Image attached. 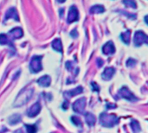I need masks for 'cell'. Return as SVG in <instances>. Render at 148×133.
<instances>
[{"mask_svg": "<svg viewBox=\"0 0 148 133\" xmlns=\"http://www.w3.org/2000/svg\"><path fill=\"white\" fill-rule=\"evenodd\" d=\"M10 38L5 34L0 35V44H10Z\"/></svg>", "mask_w": 148, "mask_h": 133, "instance_id": "21", "label": "cell"}, {"mask_svg": "<svg viewBox=\"0 0 148 133\" xmlns=\"http://www.w3.org/2000/svg\"><path fill=\"white\" fill-rule=\"evenodd\" d=\"M15 133H24V132L22 131V130H21V129H19V130H16V131H15Z\"/></svg>", "mask_w": 148, "mask_h": 133, "instance_id": "31", "label": "cell"}, {"mask_svg": "<svg viewBox=\"0 0 148 133\" xmlns=\"http://www.w3.org/2000/svg\"><path fill=\"white\" fill-rule=\"evenodd\" d=\"M83 92V88L80 86H77L75 89H73L72 91H68V92H65L64 93V96L68 99L71 98V97H74L75 95H78L79 94H81Z\"/></svg>", "mask_w": 148, "mask_h": 133, "instance_id": "12", "label": "cell"}, {"mask_svg": "<svg viewBox=\"0 0 148 133\" xmlns=\"http://www.w3.org/2000/svg\"><path fill=\"white\" fill-rule=\"evenodd\" d=\"M114 73H115L114 68H107L104 70V72L102 74V78L103 80H109L112 79V77L114 74Z\"/></svg>", "mask_w": 148, "mask_h": 133, "instance_id": "11", "label": "cell"}, {"mask_svg": "<svg viewBox=\"0 0 148 133\" xmlns=\"http://www.w3.org/2000/svg\"><path fill=\"white\" fill-rule=\"evenodd\" d=\"M119 122V118L114 114L102 112L100 116V123L105 127H113Z\"/></svg>", "mask_w": 148, "mask_h": 133, "instance_id": "1", "label": "cell"}, {"mask_svg": "<svg viewBox=\"0 0 148 133\" xmlns=\"http://www.w3.org/2000/svg\"><path fill=\"white\" fill-rule=\"evenodd\" d=\"M32 94H33V90L30 89H30H27V90L21 91L20 94H18L16 101H15L14 106H21L24 104L27 103L30 100Z\"/></svg>", "mask_w": 148, "mask_h": 133, "instance_id": "2", "label": "cell"}, {"mask_svg": "<svg viewBox=\"0 0 148 133\" xmlns=\"http://www.w3.org/2000/svg\"><path fill=\"white\" fill-rule=\"evenodd\" d=\"M105 11V9L102 5H94L90 9V13L91 14H99V13H102Z\"/></svg>", "mask_w": 148, "mask_h": 133, "instance_id": "17", "label": "cell"}, {"mask_svg": "<svg viewBox=\"0 0 148 133\" xmlns=\"http://www.w3.org/2000/svg\"><path fill=\"white\" fill-rule=\"evenodd\" d=\"M52 48L57 51H59L61 53L63 52V44L60 39H55L52 41Z\"/></svg>", "mask_w": 148, "mask_h": 133, "instance_id": "16", "label": "cell"}, {"mask_svg": "<svg viewBox=\"0 0 148 133\" xmlns=\"http://www.w3.org/2000/svg\"><path fill=\"white\" fill-rule=\"evenodd\" d=\"M41 60H42V56H37V55H35L31 58L30 63V68L32 73H38L42 70V66Z\"/></svg>", "mask_w": 148, "mask_h": 133, "instance_id": "3", "label": "cell"}, {"mask_svg": "<svg viewBox=\"0 0 148 133\" xmlns=\"http://www.w3.org/2000/svg\"><path fill=\"white\" fill-rule=\"evenodd\" d=\"M107 108H115V106L114 105H110V104H108L107 105Z\"/></svg>", "mask_w": 148, "mask_h": 133, "instance_id": "30", "label": "cell"}, {"mask_svg": "<svg viewBox=\"0 0 148 133\" xmlns=\"http://www.w3.org/2000/svg\"><path fill=\"white\" fill-rule=\"evenodd\" d=\"M92 87H93V90L94 91H99V89H100V88H99V86L96 85V83L95 82H92Z\"/></svg>", "mask_w": 148, "mask_h": 133, "instance_id": "26", "label": "cell"}, {"mask_svg": "<svg viewBox=\"0 0 148 133\" xmlns=\"http://www.w3.org/2000/svg\"><path fill=\"white\" fill-rule=\"evenodd\" d=\"M25 128L28 133H36L37 128L35 124H25Z\"/></svg>", "mask_w": 148, "mask_h": 133, "instance_id": "22", "label": "cell"}, {"mask_svg": "<svg viewBox=\"0 0 148 133\" xmlns=\"http://www.w3.org/2000/svg\"><path fill=\"white\" fill-rule=\"evenodd\" d=\"M40 111H41V105L38 102H36L30 107V109L28 110L27 115L30 118H34L40 112Z\"/></svg>", "mask_w": 148, "mask_h": 133, "instance_id": "8", "label": "cell"}, {"mask_svg": "<svg viewBox=\"0 0 148 133\" xmlns=\"http://www.w3.org/2000/svg\"><path fill=\"white\" fill-rule=\"evenodd\" d=\"M102 52L105 55H113L115 52V48L112 41H108L102 48Z\"/></svg>", "mask_w": 148, "mask_h": 133, "instance_id": "9", "label": "cell"}, {"mask_svg": "<svg viewBox=\"0 0 148 133\" xmlns=\"http://www.w3.org/2000/svg\"><path fill=\"white\" fill-rule=\"evenodd\" d=\"M71 121L74 123V124H75V125H81V120L79 119V118H77V117H75V116H73V117H71Z\"/></svg>", "mask_w": 148, "mask_h": 133, "instance_id": "23", "label": "cell"}, {"mask_svg": "<svg viewBox=\"0 0 148 133\" xmlns=\"http://www.w3.org/2000/svg\"><path fill=\"white\" fill-rule=\"evenodd\" d=\"M85 120H86V123L89 126H92V125H94L95 124V117H94V115H93L90 112H86V114H85Z\"/></svg>", "mask_w": 148, "mask_h": 133, "instance_id": "15", "label": "cell"}, {"mask_svg": "<svg viewBox=\"0 0 148 133\" xmlns=\"http://www.w3.org/2000/svg\"><path fill=\"white\" fill-rule=\"evenodd\" d=\"M118 96H120V98H124L126 100H128L130 101H136L137 100V99L135 98L134 94H133V93L130 92V90L126 86H123L121 89L119 91Z\"/></svg>", "mask_w": 148, "mask_h": 133, "instance_id": "5", "label": "cell"}, {"mask_svg": "<svg viewBox=\"0 0 148 133\" xmlns=\"http://www.w3.org/2000/svg\"><path fill=\"white\" fill-rule=\"evenodd\" d=\"M23 34L24 33H23V30L21 28H15L9 32L8 37L9 38L11 37V39H18L23 36Z\"/></svg>", "mask_w": 148, "mask_h": 133, "instance_id": "10", "label": "cell"}, {"mask_svg": "<svg viewBox=\"0 0 148 133\" xmlns=\"http://www.w3.org/2000/svg\"><path fill=\"white\" fill-rule=\"evenodd\" d=\"M77 31H76V29H74L73 31H71V36H73L74 38H75V37H77Z\"/></svg>", "mask_w": 148, "mask_h": 133, "instance_id": "27", "label": "cell"}, {"mask_svg": "<svg viewBox=\"0 0 148 133\" xmlns=\"http://www.w3.org/2000/svg\"><path fill=\"white\" fill-rule=\"evenodd\" d=\"M130 34H131V31L130 30H126V32L122 33L120 35V38L121 40L126 43V44H129V41H130Z\"/></svg>", "mask_w": 148, "mask_h": 133, "instance_id": "18", "label": "cell"}, {"mask_svg": "<svg viewBox=\"0 0 148 133\" xmlns=\"http://www.w3.org/2000/svg\"><path fill=\"white\" fill-rule=\"evenodd\" d=\"M86 106V99L85 98H81L77 100L74 104H73V110L75 112L82 113Z\"/></svg>", "mask_w": 148, "mask_h": 133, "instance_id": "6", "label": "cell"}, {"mask_svg": "<svg viewBox=\"0 0 148 133\" xmlns=\"http://www.w3.org/2000/svg\"><path fill=\"white\" fill-rule=\"evenodd\" d=\"M8 18H14L15 20L19 21V18H18V16H17V11H16L15 8H11V9L8 10V11L6 12L5 19V20H7Z\"/></svg>", "mask_w": 148, "mask_h": 133, "instance_id": "14", "label": "cell"}, {"mask_svg": "<svg viewBox=\"0 0 148 133\" xmlns=\"http://www.w3.org/2000/svg\"><path fill=\"white\" fill-rule=\"evenodd\" d=\"M133 42L137 47L140 46L143 43L147 44V35L143 31H137L133 37Z\"/></svg>", "mask_w": 148, "mask_h": 133, "instance_id": "4", "label": "cell"}, {"mask_svg": "<svg viewBox=\"0 0 148 133\" xmlns=\"http://www.w3.org/2000/svg\"><path fill=\"white\" fill-rule=\"evenodd\" d=\"M131 126H132V128H133V132L138 133L139 131H140V125H139V124L138 121L133 119V120H132V123H131Z\"/></svg>", "mask_w": 148, "mask_h": 133, "instance_id": "20", "label": "cell"}, {"mask_svg": "<svg viewBox=\"0 0 148 133\" xmlns=\"http://www.w3.org/2000/svg\"><path fill=\"white\" fill-rule=\"evenodd\" d=\"M79 18V12L78 10L75 6H71L69 12V16H68V22L69 23H73L77 21Z\"/></svg>", "mask_w": 148, "mask_h": 133, "instance_id": "7", "label": "cell"}, {"mask_svg": "<svg viewBox=\"0 0 148 133\" xmlns=\"http://www.w3.org/2000/svg\"><path fill=\"white\" fill-rule=\"evenodd\" d=\"M135 61H136L135 60L130 58V59L126 61V66L129 67V68H132V67H133V66L135 65Z\"/></svg>", "mask_w": 148, "mask_h": 133, "instance_id": "25", "label": "cell"}, {"mask_svg": "<svg viewBox=\"0 0 148 133\" xmlns=\"http://www.w3.org/2000/svg\"><path fill=\"white\" fill-rule=\"evenodd\" d=\"M98 62H100V63H98V66L99 67H102L103 65V61L102 59H98Z\"/></svg>", "mask_w": 148, "mask_h": 133, "instance_id": "29", "label": "cell"}, {"mask_svg": "<svg viewBox=\"0 0 148 133\" xmlns=\"http://www.w3.org/2000/svg\"><path fill=\"white\" fill-rule=\"evenodd\" d=\"M123 3H124L125 5H126L132 7V8H134V9L136 8V4H135L133 1H123Z\"/></svg>", "mask_w": 148, "mask_h": 133, "instance_id": "24", "label": "cell"}, {"mask_svg": "<svg viewBox=\"0 0 148 133\" xmlns=\"http://www.w3.org/2000/svg\"><path fill=\"white\" fill-rule=\"evenodd\" d=\"M63 109H65V110H67V109L69 108V102H68V101H65V102L63 103Z\"/></svg>", "mask_w": 148, "mask_h": 133, "instance_id": "28", "label": "cell"}, {"mask_svg": "<svg viewBox=\"0 0 148 133\" xmlns=\"http://www.w3.org/2000/svg\"><path fill=\"white\" fill-rule=\"evenodd\" d=\"M50 81H51V79L48 75H44V76H42L41 78H39L37 80V83L42 86H48L50 85Z\"/></svg>", "mask_w": 148, "mask_h": 133, "instance_id": "13", "label": "cell"}, {"mask_svg": "<svg viewBox=\"0 0 148 133\" xmlns=\"http://www.w3.org/2000/svg\"><path fill=\"white\" fill-rule=\"evenodd\" d=\"M21 121V116L19 114H14L12 115L10 118H9V122L11 124L14 125L17 123H19Z\"/></svg>", "mask_w": 148, "mask_h": 133, "instance_id": "19", "label": "cell"}]
</instances>
